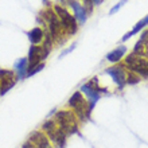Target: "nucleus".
<instances>
[{"label": "nucleus", "mask_w": 148, "mask_h": 148, "mask_svg": "<svg viewBox=\"0 0 148 148\" xmlns=\"http://www.w3.org/2000/svg\"><path fill=\"white\" fill-rule=\"evenodd\" d=\"M15 74H16V78H18V81L19 79H23L26 78L27 75V71H28V61L27 58H20L18 59L15 62Z\"/></svg>", "instance_id": "obj_14"}, {"label": "nucleus", "mask_w": 148, "mask_h": 148, "mask_svg": "<svg viewBox=\"0 0 148 148\" xmlns=\"http://www.w3.org/2000/svg\"><path fill=\"white\" fill-rule=\"evenodd\" d=\"M61 1H62V3H63V1H65V3H66V1H67V0H61Z\"/></svg>", "instance_id": "obj_24"}, {"label": "nucleus", "mask_w": 148, "mask_h": 148, "mask_svg": "<svg viewBox=\"0 0 148 148\" xmlns=\"http://www.w3.org/2000/svg\"><path fill=\"white\" fill-rule=\"evenodd\" d=\"M141 78L137 75V74L132 73V71H129L127 73V85H135V84H139L140 82Z\"/></svg>", "instance_id": "obj_17"}, {"label": "nucleus", "mask_w": 148, "mask_h": 148, "mask_svg": "<svg viewBox=\"0 0 148 148\" xmlns=\"http://www.w3.org/2000/svg\"><path fill=\"white\" fill-rule=\"evenodd\" d=\"M127 1H128V0H121V1H119V3H117L116 5H113V7H112V10L109 11V14H110V15H113V14H116V12L119 11V10H120V8L123 7V5H124L125 3H127Z\"/></svg>", "instance_id": "obj_20"}, {"label": "nucleus", "mask_w": 148, "mask_h": 148, "mask_svg": "<svg viewBox=\"0 0 148 148\" xmlns=\"http://www.w3.org/2000/svg\"><path fill=\"white\" fill-rule=\"evenodd\" d=\"M28 140L32 143V145L35 148H54L53 143L50 141V139L47 137V135L43 131H35L32 132L28 137Z\"/></svg>", "instance_id": "obj_12"}, {"label": "nucleus", "mask_w": 148, "mask_h": 148, "mask_svg": "<svg viewBox=\"0 0 148 148\" xmlns=\"http://www.w3.org/2000/svg\"><path fill=\"white\" fill-rule=\"evenodd\" d=\"M125 54H127V47L119 46L117 49H114V50H112L110 53L106 54V61H109L112 63H119L125 57Z\"/></svg>", "instance_id": "obj_15"}, {"label": "nucleus", "mask_w": 148, "mask_h": 148, "mask_svg": "<svg viewBox=\"0 0 148 148\" xmlns=\"http://www.w3.org/2000/svg\"><path fill=\"white\" fill-rule=\"evenodd\" d=\"M141 40H144V42L148 43V28H145L144 31L141 32V36H140Z\"/></svg>", "instance_id": "obj_21"}, {"label": "nucleus", "mask_w": 148, "mask_h": 148, "mask_svg": "<svg viewBox=\"0 0 148 148\" xmlns=\"http://www.w3.org/2000/svg\"><path fill=\"white\" fill-rule=\"evenodd\" d=\"M127 67H125L124 62H119L116 65H113V66L108 67L105 70V74L110 75V78L113 79V82L117 85L119 89H124V86L127 85Z\"/></svg>", "instance_id": "obj_7"}, {"label": "nucleus", "mask_w": 148, "mask_h": 148, "mask_svg": "<svg viewBox=\"0 0 148 148\" xmlns=\"http://www.w3.org/2000/svg\"><path fill=\"white\" fill-rule=\"evenodd\" d=\"M82 5L85 7L86 12H88V15H90V14L93 12V8H94L93 0H82Z\"/></svg>", "instance_id": "obj_19"}, {"label": "nucleus", "mask_w": 148, "mask_h": 148, "mask_svg": "<svg viewBox=\"0 0 148 148\" xmlns=\"http://www.w3.org/2000/svg\"><path fill=\"white\" fill-rule=\"evenodd\" d=\"M66 4L70 7L74 18L77 19L78 23H79V24L85 23L86 19H88V12H86L85 7L82 5V3H79L78 0H67Z\"/></svg>", "instance_id": "obj_11"}, {"label": "nucleus", "mask_w": 148, "mask_h": 148, "mask_svg": "<svg viewBox=\"0 0 148 148\" xmlns=\"http://www.w3.org/2000/svg\"><path fill=\"white\" fill-rule=\"evenodd\" d=\"M79 92L85 96V98L88 100V104H89V108L92 110L94 109V106H96V104L98 102V100L101 98V94L108 93L106 88H101V86L98 85V81L96 77L92 78V79L88 81L86 84H84V85L81 86Z\"/></svg>", "instance_id": "obj_5"}, {"label": "nucleus", "mask_w": 148, "mask_h": 148, "mask_svg": "<svg viewBox=\"0 0 148 148\" xmlns=\"http://www.w3.org/2000/svg\"><path fill=\"white\" fill-rule=\"evenodd\" d=\"M54 120L57 123V125L66 133L67 136L74 135V133H78V129H79V124L81 123L77 119L75 113L73 110H70L69 108L67 109L58 110V112L55 113Z\"/></svg>", "instance_id": "obj_3"}, {"label": "nucleus", "mask_w": 148, "mask_h": 148, "mask_svg": "<svg viewBox=\"0 0 148 148\" xmlns=\"http://www.w3.org/2000/svg\"><path fill=\"white\" fill-rule=\"evenodd\" d=\"M67 108L75 113V116H77V119L79 120V123H86V121L90 119V116H92V112H93V110L89 108L88 100H86L85 96H84L79 90H78V92H74V94L69 98Z\"/></svg>", "instance_id": "obj_2"}, {"label": "nucleus", "mask_w": 148, "mask_h": 148, "mask_svg": "<svg viewBox=\"0 0 148 148\" xmlns=\"http://www.w3.org/2000/svg\"><path fill=\"white\" fill-rule=\"evenodd\" d=\"M18 82L16 74L14 70L0 69V96H4L10 89H12Z\"/></svg>", "instance_id": "obj_8"}, {"label": "nucleus", "mask_w": 148, "mask_h": 148, "mask_svg": "<svg viewBox=\"0 0 148 148\" xmlns=\"http://www.w3.org/2000/svg\"><path fill=\"white\" fill-rule=\"evenodd\" d=\"M28 70L35 67L36 65H39L40 62H45V58H43V49L40 45H31L30 50H28Z\"/></svg>", "instance_id": "obj_10"}, {"label": "nucleus", "mask_w": 148, "mask_h": 148, "mask_svg": "<svg viewBox=\"0 0 148 148\" xmlns=\"http://www.w3.org/2000/svg\"><path fill=\"white\" fill-rule=\"evenodd\" d=\"M74 49H75V45H71V46H70V47H69V49H66V50H65V51H63V53H62V54H61V58H62L63 55H66V54H69V53H70V51H71V50H74Z\"/></svg>", "instance_id": "obj_22"}, {"label": "nucleus", "mask_w": 148, "mask_h": 148, "mask_svg": "<svg viewBox=\"0 0 148 148\" xmlns=\"http://www.w3.org/2000/svg\"><path fill=\"white\" fill-rule=\"evenodd\" d=\"M39 16L45 20V23L47 26V30L46 31L50 34L51 39H53V42L54 43H65L69 36L66 35V32L63 31L62 26H61V22H59V18L57 15V12L54 11V8L53 7H47L45 10L40 11Z\"/></svg>", "instance_id": "obj_1"}, {"label": "nucleus", "mask_w": 148, "mask_h": 148, "mask_svg": "<svg viewBox=\"0 0 148 148\" xmlns=\"http://www.w3.org/2000/svg\"><path fill=\"white\" fill-rule=\"evenodd\" d=\"M27 35L31 45H42L45 35H46V30L42 27H34L32 30H30L27 32Z\"/></svg>", "instance_id": "obj_13"}, {"label": "nucleus", "mask_w": 148, "mask_h": 148, "mask_svg": "<svg viewBox=\"0 0 148 148\" xmlns=\"http://www.w3.org/2000/svg\"><path fill=\"white\" fill-rule=\"evenodd\" d=\"M147 26H148V15L144 16V18H143L141 20H139V22L135 24V27H133L129 32H127V34H125V35L121 38V42H127V40H128V39H131L133 35H136L137 32H140L141 30H144Z\"/></svg>", "instance_id": "obj_16"}, {"label": "nucleus", "mask_w": 148, "mask_h": 148, "mask_svg": "<svg viewBox=\"0 0 148 148\" xmlns=\"http://www.w3.org/2000/svg\"><path fill=\"white\" fill-rule=\"evenodd\" d=\"M104 0H93V3H94V5H100V4L102 3Z\"/></svg>", "instance_id": "obj_23"}, {"label": "nucleus", "mask_w": 148, "mask_h": 148, "mask_svg": "<svg viewBox=\"0 0 148 148\" xmlns=\"http://www.w3.org/2000/svg\"><path fill=\"white\" fill-rule=\"evenodd\" d=\"M53 8H54V11L57 12V15H58V18H59V22H61V26H62L63 31L66 32V35L67 36L75 35L78 31L79 23H78L77 19L74 18L73 14H71L65 5H62V4H54Z\"/></svg>", "instance_id": "obj_4"}, {"label": "nucleus", "mask_w": 148, "mask_h": 148, "mask_svg": "<svg viewBox=\"0 0 148 148\" xmlns=\"http://www.w3.org/2000/svg\"><path fill=\"white\" fill-rule=\"evenodd\" d=\"M124 65L127 70L137 74L140 78H148V59L129 53L124 58Z\"/></svg>", "instance_id": "obj_6"}, {"label": "nucleus", "mask_w": 148, "mask_h": 148, "mask_svg": "<svg viewBox=\"0 0 148 148\" xmlns=\"http://www.w3.org/2000/svg\"><path fill=\"white\" fill-rule=\"evenodd\" d=\"M45 66H46V63H45V62H40L39 65H36L35 67L30 69V70L27 71V75H26V77H32V75H35L36 73H39L40 70H43V69H45Z\"/></svg>", "instance_id": "obj_18"}, {"label": "nucleus", "mask_w": 148, "mask_h": 148, "mask_svg": "<svg viewBox=\"0 0 148 148\" xmlns=\"http://www.w3.org/2000/svg\"><path fill=\"white\" fill-rule=\"evenodd\" d=\"M47 137L50 139V141L55 145L57 148H65L67 140V135L59 128L58 125H55L53 129H50L49 132H46Z\"/></svg>", "instance_id": "obj_9"}]
</instances>
